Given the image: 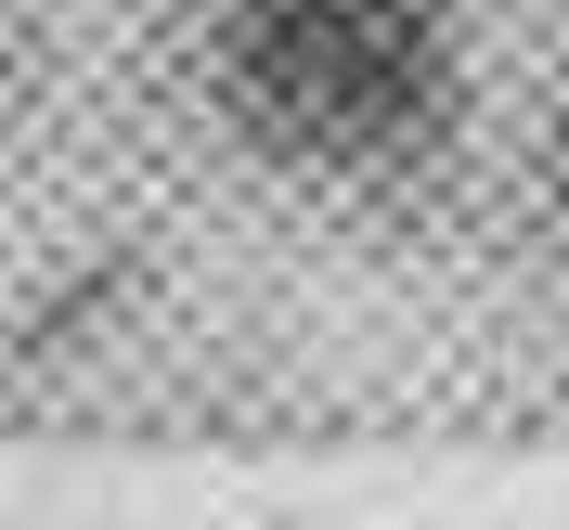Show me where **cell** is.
Instances as JSON below:
<instances>
[{
	"mask_svg": "<svg viewBox=\"0 0 569 530\" xmlns=\"http://www.w3.org/2000/svg\"><path fill=\"white\" fill-rule=\"evenodd\" d=\"M557 181H569V104H557Z\"/></svg>",
	"mask_w": 569,
	"mask_h": 530,
	"instance_id": "7a4b0ae2",
	"label": "cell"
},
{
	"mask_svg": "<svg viewBox=\"0 0 569 530\" xmlns=\"http://www.w3.org/2000/svg\"><path fill=\"white\" fill-rule=\"evenodd\" d=\"M466 91L453 0H247L220 39V104L284 169L415 156Z\"/></svg>",
	"mask_w": 569,
	"mask_h": 530,
	"instance_id": "6da1fadb",
	"label": "cell"
}]
</instances>
